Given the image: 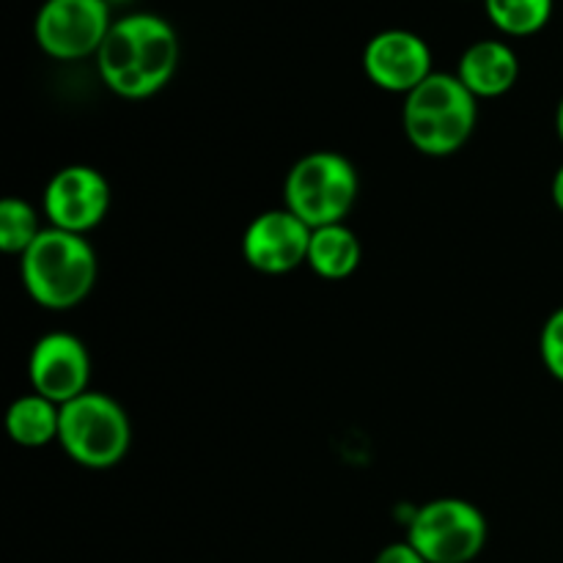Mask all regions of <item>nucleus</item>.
Returning <instances> with one entry per match:
<instances>
[{"label": "nucleus", "mask_w": 563, "mask_h": 563, "mask_svg": "<svg viewBox=\"0 0 563 563\" xmlns=\"http://www.w3.org/2000/svg\"><path fill=\"white\" fill-rule=\"evenodd\" d=\"M311 229L289 209L256 214L242 234V256L264 275H286L308 264Z\"/></svg>", "instance_id": "9"}, {"label": "nucleus", "mask_w": 563, "mask_h": 563, "mask_svg": "<svg viewBox=\"0 0 563 563\" xmlns=\"http://www.w3.org/2000/svg\"><path fill=\"white\" fill-rule=\"evenodd\" d=\"M110 25L108 0H44L33 20V38L55 60L97 58Z\"/></svg>", "instance_id": "7"}, {"label": "nucleus", "mask_w": 563, "mask_h": 563, "mask_svg": "<svg viewBox=\"0 0 563 563\" xmlns=\"http://www.w3.org/2000/svg\"><path fill=\"white\" fill-rule=\"evenodd\" d=\"M555 0H484L489 22L506 36H533L553 20Z\"/></svg>", "instance_id": "15"}, {"label": "nucleus", "mask_w": 563, "mask_h": 563, "mask_svg": "<svg viewBox=\"0 0 563 563\" xmlns=\"http://www.w3.org/2000/svg\"><path fill=\"white\" fill-rule=\"evenodd\" d=\"M555 130H559V137H561V143H563V97H561V102H559V110H555Z\"/></svg>", "instance_id": "20"}, {"label": "nucleus", "mask_w": 563, "mask_h": 563, "mask_svg": "<svg viewBox=\"0 0 563 563\" xmlns=\"http://www.w3.org/2000/svg\"><path fill=\"white\" fill-rule=\"evenodd\" d=\"M20 273L33 302L47 311H69L97 284V253L86 236L49 225L22 253Z\"/></svg>", "instance_id": "2"}, {"label": "nucleus", "mask_w": 563, "mask_h": 563, "mask_svg": "<svg viewBox=\"0 0 563 563\" xmlns=\"http://www.w3.org/2000/svg\"><path fill=\"white\" fill-rule=\"evenodd\" d=\"M539 355H542L544 368L563 383V306L555 308L544 322L542 335H539Z\"/></svg>", "instance_id": "17"}, {"label": "nucleus", "mask_w": 563, "mask_h": 563, "mask_svg": "<svg viewBox=\"0 0 563 563\" xmlns=\"http://www.w3.org/2000/svg\"><path fill=\"white\" fill-rule=\"evenodd\" d=\"M374 563H429V561L423 559V555L405 539V542H394L388 544V548L379 550Z\"/></svg>", "instance_id": "18"}, {"label": "nucleus", "mask_w": 563, "mask_h": 563, "mask_svg": "<svg viewBox=\"0 0 563 563\" xmlns=\"http://www.w3.org/2000/svg\"><path fill=\"white\" fill-rule=\"evenodd\" d=\"M478 99L449 71H432L405 97L401 124L407 141L427 157H451L471 141L478 121Z\"/></svg>", "instance_id": "3"}, {"label": "nucleus", "mask_w": 563, "mask_h": 563, "mask_svg": "<svg viewBox=\"0 0 563 563\" xmlns=\"http://www.w3.org/2000/svg\"><path fill=\"white\" fill-rule=\"evenodd\" d=\"M550 196H553V203L559 207V212H563V165L555 170L553 185H550Z\"/></svg>", "instance_id": "19"}, {"label": "nucleus", "mask_w": 563, "mask_h": 563, "mask_svg": "<svg viewBox=\"0 0 563 563\" xmlns=\"http://www.w3.org/2000/svg\"><path fill=\"white\" fill-rule=\"evenodd\" d=\"M108 209V179L88 165H66L44 187V214L53 229L82 236L102 223Z\"/></svg>", "instance_id": "8"}, {"label": "nucleus", "mask_w": 563, "mask_h": 563, "mask_svg": "<svg viewBox=\"0 0 563 563\" xmlns=\"http://www.w3.org/2000/svg\"><path fill=\"white\" fill-rule=\"evenodd\" d=\"M363 71L388 93H410L432 75V49L418 33L388 27L368 38L363 49Z\"/></svg>", "instance_id": "10"}, {"label": "nucleus", "mask_w": 563, "mask_h": 563, "mask_svg": "<svg viewBox=\"0 0 563 563\" xmlns=\"http://www.w3.org/2000/svg\"><path fill=\"white\" fill-rule=\"evenodd\" d=\"M27 377H31L33 394L64 407L77 396L88 394L91 355L77 335L49 333L38 339L31 350Z\"/></svg>", "instance_id": "11"}, {"label": "nucleus", "mask_w": 563, "mask_h": 563, "mask_svg": "<svg viewBox=\"0 0 563 563\" xmlns=\"http://www.w3.org/2000/svg\"><path fill=\"white\" fill-rule=\"evenodd\" d=\"M58 443L77 465L88 471H108L130 451V418L115 399L88 390L60 407Z\"/></svg>", "instance_id": "5"}, {"label": "nucleus", "mask_w": 563, "mask_h": 563, "mask_svg": "<svg viewBox=\"0 0 563 563\" xmlns=\"http://www.w3.org/2000/svg\"><path fill=\"white\" fill-rule=\"evenodd\" d=\"M179 66V36L159 14L135 11L113 20L97 53L104 86L121 99H148L163 91Z\"/></svg>", "instance_id": "1"}, {"label": "nucleus", "mask_w": 563, "mask_h": 563, "mask_svg": "<svg viewBox=\"0 0 563 563\" xmlns=\"http://www.w3.org/2000/svg\"><path fill=\"white\" fill-rule=\"evenodd\" d=\"M38 218L33 207L22 198H3L0 201V251L14 256V253H25L33 245L38 234Z\"/></svg>", "instance_id": "16"}, {"label": "nucleus", "mask_w": 563, "mask_h": 563, "mask_svg": "<svg viewBox=\"0 0 563 563\" xmlns=\"http://www.w3.org/2000/svg\"><path fill=\"white\" fill-rule=\"evenodd\" d=\"M357 170L344 154L311 152L286 174L284 201L308 229L344 223L357 201Z\"/></svg>", "instance_id": "4"}, {"label": "nucleus", "mask_w": 563, "mask_h": 563, "mask_svg": "<svg viewBox=\"0 0 563 563\" xmlns=\"http://www.w3.org/2000/svg\"><path fill=\"white\" fill-rule=\"evenodd\" d=\"M456 77L476 99H498L515 88L520 77L517 53L500 38H482L462 53Z\"/></svg>", "instance_id": "12"}, {"label": "nucleus", "mask_w": 563, "mask_h": 563, "mask_svg": "<svg viewBox=\"0 0 563 563\" xmlns=\"http://www.w3.org/2000/svg\"><path fill=\"white\" fill-rule=\"evenodd\" d=\"M487 517L462 498H438L412 511L407 542L429 563H471L487 544Z\"/></svg>", "instance_id": "6"}, {"label": "nucleus", "mask_w": 563, "mask_h": 563, "mask_svg": "<svg viewBox=\"0 0 563 563\" xmlns=\"http://www.w3.org/2000/svg\"><path fill=\"white\" fill-rule=\"evenodd\" d=\"M361 240L346 223L322 225L311 231V247H308V267L324 280H344L361 264Z\"/></svg>", "instance_id": "13"}, {"label": "nucleus", "mask_w": 563, "mask_h": 563, "mask_svg": "<svg viewBox=\"0 0 563 563\" xmlns=\"http://www.w3.org/2000/svg\"><path fill=\"white\" fill-rule=\"evenodd\" d=\"M5 429H9V438L22 449H42L58 440L60 407L38 394H25L5 412Z\"/></svg>", "instance_id": "14"}]
</instances>
